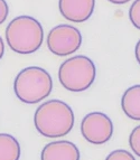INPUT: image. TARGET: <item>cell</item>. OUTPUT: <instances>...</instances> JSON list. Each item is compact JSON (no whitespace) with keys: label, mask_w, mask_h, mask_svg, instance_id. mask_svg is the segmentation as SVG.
Wrapping results in <instances>:
<instances>
[{"label":"cell","mask_w":140,"mask_h":160,"mask_svg":"<svg viewBox=\"0 0 140 160\" xmlns=\"http://www.w3.org/2000/svg\"><path fill=\"white\" fill-rule=\"evenodd\" d=\"M36 130L45 138H61L71 132L74 113L68 103L61 100L46 101L37 108L34 115Z\"/></svg>","instance_id":"6da1fadb"},{"label":"cell","mask_w":140,"mask_h":160,"mask_svg":"<svg viewBox=\"0 0 140 160\" xmlns=\"http://www.w3.org/2000/svg\"><path fill=\"white\" fill-rule=\"evenodd\" d=\"M6 40L11 51L17 54L28 55L35 53L43 45V26L34 17L18 16L6 28Z\"/></svg>","instance_id":"7a4b0ae2"},{"label":"cell","mask_w":140,"mask_h":160,"mask_svg":"<svg viewBox=\"0 0 140 160\" xmlns=\"http://www.w3.org/2000/svg\"><path fill=\"white\" fill-rule=\"evenodd\" d=\"M53 90V80L46 69L39 66H29L17 74L14 91L19 101L35 104L48 98Z\"/></svg>","instance_id":"3957f363"},{"label":"cell","mask_w":140,"mask_h":160,"mask_svg":"<svg viewBox=\"0 0 140 160\" xmlns=\"http://www.w3.org/2000/svg\"><path fill=\"white\" fill-rule=\"evenodd\" d=\"M97 67L91 58L84 55L72 56L58 68V80L70 92H84L94 83Z\"/></svg>","instance_id":"277c9868"},{"label":"cell","mask_w":140,"mask_h":160,"mask_svg":"<svg viewBox=\"0 0 140 160\" xmlns=\"http://www.w3.org/2000/svg\"><path fill=\"white\" fill-rule=\"evenodd\" d=\"M47 47L56 56H70L74 54L82 44L80 30L71 25H58L54 27L47 36Z\"/></svg>","instance_id":"5b68a950"},{"label":"cell","mask_w":140,"mask_h":160,"mask_svg":"<svg viewBox=\"0 0 140 160\" xmlns=\"http://www.w3.org/2000/svg\"><path fill=\"white\" fill-rule=\"evenodd\" d=\"M81 133L88 142L101 146L112 138L113 123L105 113L91 112L82 120Z\"/></svg>","instance_id":"8992f818"},{"label":"cell","mask_w":140,"mask_h":160,"mask_svg":"<svg viewBox=\"0 0 140 160\" xmlns=\"http://www.w3.org/2000/svg\"><path fill=\"white\" fill-rule=\"evenodd\" d=\"M59 12L72 22H86L95 8V0H58Z\"/></svg>","instance_id":"52a82bcc"},{"label":"cell","mask_w":140,"mask_h":160,"mask_svg":"<svg viewBox=\"0 0 140 160\" xmlns=\"http://www.w3.org/2000/svg\"><path fill=\"white\" fill-rule=\"evenodd\" d=\"M81 155L76 144L68 140L47 143L42 150L41 160H80Z\"/></svg>","instance_id":"ba28073f"},{"label":"cell","mask_w":140,"mask_h":160,"mask_svg":"<svg viewBox=\"0 0 140 160\" xmlns=\"http://www.w3.org/2000/svg\"><path fill=\"white\" fill-rule=\"evenodd\" d=\"M121 108L129 119L140 121V84L127 88L121 98Z\"/></svg>","instance_id":"9c48e42d"},{"label":"cell","mask_w":140,"mask_h":160,"mask_svg":"<svg viewBox=\"0 0 140 160\" xmlns=\"http://www.w3.org/2000/svg\"><path fill=\"white\" fill-rule=\"evenodd\" d=\"M20 152V146L15 137L0 133V160H19Z\"/></svg>","instance_id":"30bf717a"},{"label":"cell","mask_w":140,"mask_h":160,"mask_svg":"<svg viewBox=\"0 0 140 160\" xmlns=\"http://www.w3.org/2000/svg\"><path fill=\"white\" fill-rule=\"evenodd\" d=\"M129 146L133 151V153L140 157V126L136 127L131 131L129 137Z\"/></svg>","instance_id":"8fae6325"},{"label":"cell","mask_w":140,"mask_h":160,"mask_svg":"<svg viewBox=\"0 0 140 160\" xmlns=\"http://www.w3.org/2000/svg\"><path fill=\"white\" fill-rule=\"evenodd\" d=\"M129 18L133 26L140 30V0H135L129 9Z\"/></svg>","instance_id":"7c38bea8"},{"label":"cell","mask_w":140,"mask_h":160,"mask_svg":"<svg viewBox=\"0 0 140 160\" xmlns=\"http://www.w3.org/2000/svg\"><path fill=\"white\" fill-rule=\"evenodd\" d=\"M105 160H136L135 157L129 151L123 149H118L110 152Z\"/></svg>","instance_id":"4fadbf2b"},{"label":"cell","mask_w":140,"mask_h":160,"mask_svg":"<svg viewBox=\"0 0 140 160\" xmlns=\"http://www.w3.org/2000/svg\"><path fill=\"white\" fill-rule=\"evenodd\" d=\"M9 15V7L6 0H0V25L3 24Z\"/></svg>","instance_id":"5bb4252c"},{"label":"cell","mask_w":140,"mask_h":160,"mask_svg":"<svg viewBox=\"0 0 140 160\" xmlns=\"http://www.w3.org/2000/svg\"><path fill=\"white\" fill-rule=\"evenodd\" d=\"M135 55H136V59H137V62L140 65V39L138 40L137 45L135 47Z\"/></svg>","instance_id":"9a60e30c"},{"label":"cell","mask_w":140,"mask_h":160,"mask_svg":"<svg viewBox=\"0 0 140 160\" xmlns=\"http://www.w3.org/2000/svg\"><path fill=\"white\" fill-rule=\"evenodd\" d=\"M108 1L113 3V5H123V3L130 2L131 0H108Z\"/></svg>","instance_id":"2e32d148"},{"label":"cell","mask_w":140,"mask_h":160,"mask_svg":"<svg viewBox=\"0 0 140 160\" xmlns=\"http://www.w3.org/2000/svg\"><path fill=\"white\" fill-rule=\"evenodd\" d=\"M3 54H5V44H3V39L0 36V59L2 58Z\"/></svg>","instance_id":"e0dca14e"}]
</instances>
